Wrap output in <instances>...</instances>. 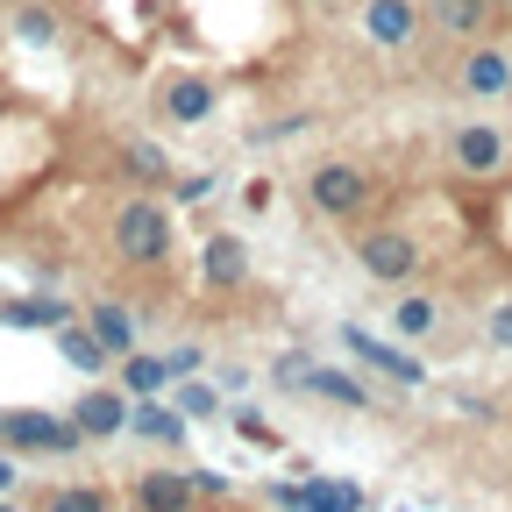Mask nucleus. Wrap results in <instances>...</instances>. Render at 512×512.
Instances as JSON below:
<instances>
[{
  "mask_svg": "<svg viewBox=\"0 0 512 512\" xmlns=\"http://www.w3.org/2000/svg\"><path fill=\"white\" fill-rule=\"evenodd\" d=\"M192 491H200V498H221V491H228V477H214V470H200V477H192Z\"/></svg>",
  "mask_w": 512,
  "mask_h": 512,
  "instance_id": "c85d7f7f",
  "label": "nucleus"
},
{
  "mask_svg": "<svg viewBox=\"0 0 512 512\" xmlns=\"http://www.w3.org/2000/svg\"><path fill=\"white\" fill-rule=\"evenodd\" d=\"M498 22L491 0H427V29L441 36H463V43H484V29Z\"/></svg>",
  "mask_w": 512,
  "mask_h": 512,
  "instance_id": "9d476101",
  "label": "nucleus"
},
{
  "mask_svg": "<svg viewBox=\"0 0 512 512\" xmlns=\"http://www.w3.org/2000/svg\"><path fill=\"white\" fill-rule=\"evenodd\" d=\"M0 320H15V328H64L72 306L64 299H15V306H0Z\"/></svg>",
  "mask_w": 512,
  "mask_h": 512,
  "instance_id": "4be33fe9",
  "label": "nucleus"
},
{
  "mask_svg": "<svg viewBox=\"0 0 512 512\" xmlns=\"http://www.w3.org/2000/svg\"><path fill=\"white\" fill-rule=\"evenodd\" d=\"M164 384H171V363H164V356H143V349L121 356V392H128V399H157Z\"/></svg>",
  "mask_w": 512,
  "mask_h": 512,
  "instance_id": "f3484780",
  "label": "nucleus"
},
{
  "mask_svg": "<svg viewBox=\"0 0 512 512\" xmlns=\"http://www.w3.org/2000/svg\"><path fill=\"white\" fill-rule=\"evenodd\" d=\"M271 505H285V512H363V491L313 477V484H271Z\"/></svg>",
  "mask_w": 512,
  "mask_h": 512,
  "instance_id": "1a4fd4ad",
  "label": "nucleus"
},
{
  "mask_svg": "<svg viewBox=\"0 0 512 512\" xmlns=\"http://www.w3.org/2000/svg\"><path fill=\"white\" fill-rule=\"evenodd\" d=\"M57 349H64V363H79L86 377H100V370L114 363V356H107V349H100V342H93L86 328H72V320H64V328H57Z\"/></svg>",
  "mask_w": 512,
  "mask_h": 512,
  "instance_id": "412c9836",
  "label": "nucleus"
},
{
  "mask_svg": "<svg viewBox=\"0 0 512 512\" xmlns=\"http://www.w3.org/2000/svg\"><path fill=\"white\" fill-rule=\"evenodd\" d=\"M0 441H8V448H22V456H29V448H57V456H72V448L86 441L79 434V420H50V413H0Z\"/></svg>",
  "mask_w": 512,
  "mask_h": 512,
  "instance_id": "0eeeda50",
  "label": "nucleus"
},
{
  "mask_svg": "<svg viewBox=\"0 0 512 512\" xmlns=\"http://www.w3.org/2000/svg\"><path fill=\"white\" fill-rule=\"evenodd\" d=\"M448 157H456L463 178H498V171L512 164V143H505L498 121H463L456 136H448Z\"/></svg>",
  "mask_w": 512,
  "mask_h": 512,
  "instance_id": "39448f33",
  "label": "nucleus"
},
{
  "mask_svg": "<svg viewBox=\"0 0 512 512\" xmlns=\"http://www.w3.org/2000/svg\"><path fill=\"white\" fill-rule=\"evenodd\" d=\"M299 8H335V0H299Z\"/></svg>",
  "mask_w": 512,
  "mask_h": 512,
  "instance_id": "7c9ffc66",
  "label": "nucleus"
},
{
  "mask_svg": "<svg viewBox=\"0 0 512 512\" xmlns=\"http://www.w3.org/2000/svg\"><path fill=\"white\" fill-rule=\"evenodd\" d=\"M8 484H15V463H0V491H8Z\"/></svg>",
  "mask_w": 512,
  "mask_h": 512,
  "instance_id": "c756f323",
  "label": "nucleus"
},
{
  "mask_svg": "<svg viewBox=\"0 0 512 512\" xmlns=\"http://www.w3.org/2000/svg\"><path fill=\"white\" fill-rule=\"evenodd\" d=\"M107 242H114V256L128 271H157L171 256V242H178V221H171V207L157 192H128V200L107 214Z\"/></svg>",
  "mask_w": 512,
  "mask_h": 512,
  "instance_id": "f257e3e1",
  "label": "nucleus"
},
{
  "mask_svg": "<svg viewBox=\"0 0 512 512\" xmlns=\"http://www.w3.org/2000/svg\"><path fill=\"white\" fill-rule=\"evenodd\" d=\"M427 29V0H363V36L377 50H413Z\"/></svg>",
  "mask_w": 512,
  "mask_h": 512,
  "instance_id": "423d86ee",
  "label": "nucleus"
},
{
  "mask_svg": "<svg viewBox=\"0 0 512 512\" xmlns=\"http://www.w3.org/2000/svg\"><path fill=\"white\" fill-rule=\"evenodd\" d=\"M342 342H349V356H356V363H370V370H384V377H399V384H420V377H427L406 349L377 342V335H363V328H342Z\"/></svg>",
  "mask_w": 512,
  "mask_h": 512,
  "instance_id": "ddd939ff",
  "label": "nucleus"
},
{
  "mask_svg": "<svg viewBox=\"0 0 512 512\" xmlns=\"http://www.w3.org/2000/svg\"><path fill=\"white\" fill-rule=\"evenodd\" d=\"M491 8H498V15H512V0H491Z\"/></svg>",
  "mask_w": 512,
  "mask_h": 512,
  "instance_id": "2f4dec72",
  "label": "nucleus"
},
{
  "mask_svg": "<svg viewBox=\"0 0 512 512\" xmlns=\"http://www.w3.org/2000/svg\"><path fill=\"white\" fill-rule=\"evenodd\" d=\"M43 512H114V498L100 484H72V491H50Z\"/></svg>",
  "mask_w": 512,
  "mask_h": 512,
  "instance_id": "5701e85b",
  "label": "nucleus"
},
{
  "mask_svg": "<svg viewBox=\"0 0 512 512\" xmlns=\"http://www.w3.org/2000/svg\"><path fill=\"white\" fill-rule=\"evenodd\" d=\"M214 107H221V86L207 72H171L157 86V121H171V128H207Z\"/></svg>",
  "mask_w": 512,
  "mask_h": 512,
  "instance_id": "20e7f679",
  "label": "nucleus"
},
{
  "mask_svg": "<svg viewBox=\"0 0 512 512\" xmlns=\"http://www.w3.org/2000/svg\"><path fill=\"white\" fill-rule=\"evenodd\" d=\"M349 249H356V264L377 278V285H413V271H420V242H413V228H399V221H356V235H349Z\"/></svg>",
  "mask_w": 512,
  "mask_h": 512,
  "instance_id": "7ed1b4c3",
  "label": "nucleus"
},
{
  "mask_svg": "<svg viewBox=\"0 0 512 512\" xmlns=\"http://www.w3.org/2000/svg\"><path fill=\"white\" fill-rule=\"evenodd\" d=\"M128 406H136V399H128L121 384H114V392L100 384V392H86V399L72 406V420H79V434H93V441H114V434L128 427Z\"/></svg>",
  "mask_w": 512,
  "mask_h": 512,
  "instance_id": "f8f14e48",
  "label": "nucleus"
},
{
  "mask_svg": "<svg viewBox=\"0 0 512 512\" xmlns=\"http://www.w3.org/2000/svg\"><path fill=\"white\" fill-rule=\"evenodd\" d=\"M121 171L136 178V185H164V178H171V157H164L150 136H128V143H121Z\"/></svg>",
  "mask_w": 512,
  "mask_h": 512,
  "instance_id": "a211bd4d",
  "label": "nucleus"
},
{
  "mask_svg": "<svg viewBox=\"0 0 512 512\" xmlns=\"http://www.w3.org/2000/svg\"><path fill=\"white\" fill-rule=\"evenodd\" d=\"M128 427H136L143 441H157V448H178V441H185V413H171V406H157V399H136V406H128Z\"/></svg>",
  "mask_w": 512,
  "mask_h": 512,
  "instance_id": "dca6fc26",
  "label": "nucleus"
},
{
  "mask_svg": "<svg viewBox=\"0 0 512 512\" xmlns=\"http://www.w3.org/2000/svg\"><path fill=\"white\" fill-rule=\"evenodd\" d=\"M306 207H313L320 221H335V228H356V221L377 207V178H370L363 164H349V157H320V164L306 171Z\"/></svg>",
  "mask_w": 512,
  "mask_h": 512,
  "instance_id": "f03ea898",
  "label": "nucleus"
},
{
  "mask_svg": "<svg viewBox=\"0 0 512 512\" xmlns=\"http://www.w3.org/2000/svg\"><path fill=\"white\" fill-rule=\"evenodd\" d=\"M164 363H171V377H192V370H200V349H171Z\"/></svg>",
  "mask_w": 512,
  "mask_h": 512,
  "instance_id": "bb28decb",
  "label": "nucleus"
},
{
  "mask_svg": "<svg viewBox=\"0 0 512 512\" xmlns=\"http://www.w3.org/2000/svg\"><path fill=\"white\" fill-rule=\"evenodd\" d=\"M178 413H185V420H214V413H221V399L207 392V384H178Z\"/></svg>",
  "mask_w": 512,
  "mask_h": 512,
  "instance_id": "b1692460",
  "label": "nucleus"
},
{
  "mask_svg": "<svg viewBox=\"0 0 512 512\" xmlns=\"http://www.w3.org/2000/svg\"><path fill=\"white\" fill-rule=\"evenodd\" d=\"M86 335L121 363L128 349H136V320H128V306H114V299H93V306H86Z\"/></svg>",
  "mask_w": 512,
  "mask_h": 512,
  "instance_id": "4468645a",
  "label": "nucleus"
},
{
  "mask_svg": "<svg viewBox=\"0 0 512 512\" xmlns=\"http://www.w3.org/2000/svg\"><path fill=\"white\" fill-rule=\"evenodd\" d=\"M456 86L470 100H505L512 93V50L505 43H470L463 64H456Z\"/></svg>",
  "mask_w": 512,
  "mask_h": 512,
  "instance_id": "6e6552de",
  "label": "nucleus"
},
{
  "mask_svg": "<svg viewBox=\"0 0 512 512\" xmlns=\"http://www.w3.org/2000/svg\"><path fill=\"white\" fill-rule=\"evenodd\" d=\"M0 512H8V498H0Z\"/></svg>",
  "mask_w": 512,
  "mask_h": 512,
  "instance_id": "473e14b6",
  "label": "nucleus"
},
{
  "mask_svg": "<svg viewBox=\"0 0 512 512\" xmlns=\"http://www.w3.org/2000/svg\"><path fill=\"white\" fill-rule=\"evenodd\" d=\"M29 43H57V15H36V8H22V22H15Z\"/></svg>",
  "mask_w": 512,
  "mask_h": 512,
  "instance_id": "a878e982",
  "label": "nucleus"
},
{
  "mask_svg": "<svg viewBox=\"0 0 512 512\" xmlns=\"http://www.w3.org/2000/svg\"><path fill=\"white\" fill-rule=\"evenodd\" d=\"M484 342H491L498 356H512V299H498V306H491V320H484Z\"/></svg>",
  "mask_w": 512,
  "mask_h": 512,
  "instance_id": "393cba45",
  "label": "nucleus"
},
{
  "mask_svg": "<svg viewBox=\"0 0 512 512\" xmlns=\"http://www.w3.org/2000/svg\"><path fill=\"white\" fill-rule=\"evenodd\" d=\"M235 427H242V434H249V441H278V434H271V427H264V420H256V413H235Z\"/></svg>",
  "mask_w": 512,
  "mask_h": 512,
  "instance_id": "cd10ccee",
  "label": "nucleus"
},
{
  "mask_svg": "<svg viewBox=\"0 0 512 512\" xmlns=\"http://www.w3.org/2000/svg\"><path fill=\"white\" fill-rule=\"evenodd\" d=\"M192 477H178V470H143L136 477V505L143 512H192Z\"/></svg>",
  "mask_w": 512,
  "mask_h": 512,
  "instance_id": "2eb2a0df",
  "label": "nucleus"
},
{
  "mask_svg": "<svg viewBox=\"0 0 512 512\" xmlns=\"http://www.w3.org/2000/svg\"><path fill=\"white\" fill-rule=\"evenodd\" d=\"M200 271H207V285H214V292H235V285L249 278V249H242V235L214 228V235L200 242Z\"/></svg>",
  "mask_w": 512,
  "mask_h": 512,
  "instance_id": "9b49d317",
  "label": "nucleus"
},
{
  "mask_svg": "<svg viewBox=\"0 0 512 512\" xmlns=\"http://www.w3.org/2000/svg\"><path fill=\"white\" fill-rule=\"evenodd\" d=\"M392 328H399V335H406V342H427V335H434V328H441V306H434V299H427V292H406V299H399V306H392Z\"/></svg>",
  "mask_w": 512,
  "mask_h": 512,
  "instance_id": "6ab92c4d",
  "label": "nucleus"
},
{
  "mask_svg": "<svg viewBox=\"0 0 512 512\" xmlns=\"http://www.w3.org/2000/svg\"><path fill=\"white\" fill-rule=\"evenodd\" d=\"M306 384H313L320 399H335V406H370L363 377H349V370H328V363H313V370H306Z\"/></svg>",
  "mask_w": 512,
  "mask_h": 512,
  "instance_id": "aec40b11",
  "label": "nucleus"
}]
</instances>
